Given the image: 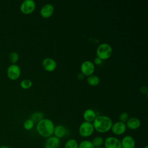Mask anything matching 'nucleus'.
Here are the masks:
<instances>
[{
    "instance_id": "f257e3e1",
    "label": "nucleus",
    "mask_w": 148,
    "mask_h": 148,
    "mask_svg": "<svg viewBox=\"0 0 148 148\" xmlns=\"http://www.w3.org/2000/svg\"><path fill=\"white\" fill-rule=\"evenodd\" d=\"M94 130L99 133L108 132L111 130L113 121L110 117L105 115L97 116L92 123Z\"/></svg>"
},
{
    "instance_id": "0eeeda50",
    "label": "nucleus",
    "mask_w": 148,
    "mask_h": 148,
    "mask_svg": "<svg viewBox=\"0 0 148 148\" xmlns=\"http://www.w3.org/2000/svg\"><path fill=\"white\" fill-rule=\"evenodd\" d=\"M36 8V3L34 0H25L20 5V10L24 14L32 13Z\"/></svg>"
},
{
    "instance_id": "1a4fd4ad",
    "label": "nucleus",
    "mask_w": 148,
    "mask_h": 148,
    "mask_svg": "<svg viewBox=\"0 0 148 148\" xmlns=\"http://www.w3.org/2000/svg\"><path fill=\"white\" fill-rule=\"evenodd\" d=\"M127 130L125 123H122L120 121L113 123L111 131L112 133L116 135H121L125 133Z\"/></svg>"
},
{
    "instance_id": "c85d7f7f",
    "label": "nucleus",
    "mask_w": 148,
    "mask_h": 148,
    "mask_svg": "<svg viewBox=\"0 0 148 148\" xmlns=\"http://www.w3.org/2000/svg\"><path fill=\"white\" fill-rule=\"evenodd\" d=\"M0 148H10V147L6 145H3V146H1Z\"/></svg>"
},
{
    "instance_id": "6ab92c4d",
    "label": "nucleus",
    "mask_w": 148,
    "mask_h": 148,
    "mask_svg": "<svg viewBox=\"0 0 148 148\" xmlns=\"http://www.w3.org/2000/svg\"><path fill=\"white\" fill-rule=\"evenodd\" d=\"M91 142L94 147H102L104 143V139L101 136H97L92 139Z\"/></svg>"
},
{
    "instance_id": "7ed1b4c3",
    "label": "nucleus",
    "mask_w": 148,
    "mask_h": 148,
    "mask_svg": "<svg viewBox=\"0 0 148 148\" xmlns=\"http://www.w3.org/2000/svg\"><path fill=\"white\" fill-rule=\"evenodd\" d=\"M113 52L112 46L107 43H101L97 48V57L100 58L102 60L109 58Z\"/></svg>"
},
{
    "instance_id": "412c9836",
    "label": "nucleus",
    "mask_w": 148,
    "mask_h": 148,
    "mask_svg": "<svg viewBox=\"0 0 148 148\" xmlns=\"http://www.w3.org/2000/svg\"><path fill=\"white\" fill-rule=\"evenodd\" d=\"M78 148H94V147L91 140H83L79 143Z\"/></svg>"
},
{
    "instance_id": "f8f14e48",
    "label": "nucleus",
    "mask_w": 148,
    "mask_h": 148,
    "mask_svg": "<svg viewBox=\"0 0 148 148\" xmlns=\"http://www.w3.org/2000/svg\"><path fill=\"white\" fill-rule=\"evenodd\" d=\"M121 148H135V140L131 135H125L120 140Z\"/></svg>"
},
{
    "instance_id": "9d476101",
    "label": "nucleus",
    "mask_w": 148,
    "mask_h": 148,
    "mask_svg": "<svg viewBox=\"0 0 148 148\" xmlns=\"http://www.w3.org/2000/svg\"><path fill=\"white\" fill-rule=\"evenodd\" d=\"M42 65L45 71L47 72H53L57 68V62L53 58L46 57L42 60Z\"/></svg>"
},
{
    "instance_id": "b1692460",
    "label": "nucleus",
    "mask_w": 148,
    "mask_h": 148,
    "mask_svg": "<svg viewBox=\"0 0 148 148\" xmlns=\"http://www.w3.org/2000/svg\"><path fill=\"white\" fill-rule=\"evenodd\" d=\"M34 126V123L29 119L24 121L23 123V127L26 130H31Z\"/></svg>"
},
{
    "instance_id": "20e7f679",
    "label": "nucleus",
    "mask_w": 148,
    "mask_h": 148,
    "mask_svg": "<svg viewBox=\"0 0 148 148\" xmlns=\"http://www.w3.org/2000/svg\"><path fill=\"white\" fill-rule=\"evenodd\" d=\"M94 131L92 123L83 121L79 127V134L83 138L90 136L94 133Z\"/></svg>"
},
{
    "instance_id": "4be33fe9",
    "label": "nucleus",
    "mask_w": 148,
    "mask_h": 148,
    "mask_svg": "<svg viewBox=\"0 0 148 148\" xmlns=\"http://www.w3.org/2000/svg\"><path fill=\"white\" fill-rule=\"evenodd\" d=\"M32 85V81L28 79H23L20 82V86L23 89H28L31 87Z\"/></svg>"
},
{
    "instance_id": "4468645a",
    "label": "nucleus",
    "mask_w": 148,
    "mask_h": 148,
    "mask_svg": "<svg viewBox=\"0 0 148 148\" xmlns=\"http://www.w3.org/2000/svg\"><path fill=\"white\" fill-rule=\"evenodd\" d=\"M141 122L138 118L136 117H130L125 123L127 128H129L131 130H135L139 128L140 126Z\"/></svg>"
},
{
    "instance_id": "393cba45",
    "label": "nucleus",
    "mask_w": 148,
    "mask_h": 148,
    "mask_svg": "<svg viewBox=\"0 0 148 148\" xmlns=\"http://www.w3.org/2000/svg\"><path fill=\"white\" fill-rule=\"evenodd\" d=\"M129 118H130L129 115H128V113L126 112H123L121 113L119 116V121L122 123H125Z\"/></svg>"
},
{
    "instance_id": "39448f33",
    "label": "nucleus",
    "mask_w": 148,
    "mask_h": 148,
    "mask_svg": "<svg viewBox=\"0 0 148 148\" xmlns=\"http://www.w3.org/2000/svg\"><path fill=\"white\" fill-rule=\"evenodd\" d=\"M80 71L84 76H90L92 75L95 71V65L91 61L86 60L82 63Z\"/></svg>"
},
{
    "instance_id": "aec40b11",
    "label": "nucleus",
    "mask_w": 148,
    "mask_h": 148,
    "mask_svg": "<svg viewBox=\"0 0 148 148\" xmlns=\"http://www.w3.org/2000/svg\"><path fill=\"white\" fill-rule=\"evenodd\" d=\"M77 141L73 138L67 140L64 145V148H78Z\"/></svg>"
},
{
    "instance_id": "cd10ccee",
    "label": "nucleus",
    "mask_w": 148,
    "mask_h": 148,
    "mask_svg": "<svg viewBox=\"0 0 148 148\" xmlns=\"http://www.w3.org/2000/svg\"><path fill=\"white\" fill-rule=\"evenodd\" d=\"M83 77H84V75L81 73H79V75H78V78L79 79H83Z\"/></svg>"
},
{
    "instance_id": "7c9ffc66",
    "label": "nucleus",
    "mask_w": 148,
    "mask_h": 148,
    "mask_svg": "<svg viewBox=\"0 0 148 148\" xmlns=\"http://www.w3.org/2000/svg\"><path fill=\"white\" fill-rule=\"evenodd\" d=\"M94 148H103L102 147H94Z\"/></svg>"
},
{
    "instance_id": "ddd939ff",
    "label": "nucleus",
    "mask_w": 148,
    "mask_h": 148,
    "mask_svg": "<svg viewBox=\"0 0 148 148\" xmlns=\"http://www.w3.org/2000/svg\"><path fill=\"white\" fill-rule=\"evenodd\" d=\"M60 145V139L54 136L46 138L44 148H58Z\"/></svg>"
},
{
    "instance_id": "c756f323",
    "label": "nucleus",
    "mask_w": 148,
    "mask_h": 148,
    "mask_svg": "<svg viewBox=\"0 0 148 148\" xmlns=\"http://www.w3.org/2000/svg\"><path fill=\"white\" fill-rule=\"evenodd\" d=\"M143 148H148V146L146 145V146H144Z\"/></svg>"
},
{
    "instance_id": "5701e85b",
    "label": "nucleus",
    "mask_w": 148,
    "mask_h": 148,
    "mask_svg": "<svg viewBox=\"0 0 148 148\" xmlns=\"http://www.w3.org/2000/svg\"><path fill=\"white\" fill-rule=\"evenodd\" d=\"M9 60L12 64H16L19 60V55L16 51H12L9 54Z\"/></svg>"
},
{
    "instance_id": "6e6552de",
    "label": "nucleus",
    "mask_w": 148,
    "mask_h": 148,
    "mask_svg": "<svg viewBox=\"0 0 148 148\" xmlns=\"http://www.w3.org/2000/svg\"><path fill=\"white\" fill-rule=\"evenodd\" d=\"M105 148H121V142L119 139L114 136H108L104 139Z\"/></svg>"
},
{
    "instance_id": "f3484780",
    "label": "nucleus",
    "mask_w": 148,
    "mask_h": 148,
    "mask_svg": "<svg viewBox=\"0 0 148 148\" xmlns=\"http://www.w3.org/2000/svg\"><path fill=\"white\" fill-rule=\"evenodd\" d=\"M86 80L87 83L91 86H96L99 84L100 82L99 77L97 75L94 74L87 76Z\"/></svg>"
},
{
    "instance_id": "f03ea898",
    "label": "nucleus",
    "mask_w": 148,
    "mask_h": 148,
    "mask_svg": "<svg viewBox=\"0 0 148 148\" xmlns=\"http://www.w3.org/2000/svg\"><path fill=\"white\" fill-rule=\"evenodd\" d=\"M54 127V124L51 120L43 118L37 123L36 129L40 136L47 138L53 136Z\"/></svg>"
},
{
    "instance_id": "a878e982",
    "label": "nucleus",
    "mask_w": 148,
    "mask_h": 148,
    "mask_svg": "<svg viewBox=\"0 0 148 148\" xmlns=\"http://www.w3.org/2000/svg\"><path fill=\"white\" fill-rule=\"evenodd\" d=\"M140 91L142 94H147V88L145 86H142L140 87Z\"/></svg>"
},
{
    "instance_id": "2eb2a0df",
    "label": "nucleus",
    "mask_w": 148,
    "mask_h": 148,
    "mask_svg": "<svg viewBox=\"0 0 148 148\" xmlns=\"http://www.w3.org/2000/svg\"><path fill=\"white\" fill-rule=\"evenodd\" d=\"M97 116L95 112L92 109H86L83 114V117L84 121L89 123H92Z\"/></svg>"
},
{
    "instance_id": "9b49d317",
    "label": "nucleus",
    "mask_w": 148,
    "mask_h": 148,
    "mask_svg": "<svg viewBox=\"0 0 148 148\" xmlns=\"http://www.w3.org/2000/svg\"><path fill=\"white\" fill-rule=\"evenodd\" d=\"M54 6L50 3L45 4L40 10V14L43 18H49L54 13Z\"/></svg>"
},
{
    "instance_id": "423d86ee",
    "label": "nucleus",
    "mask_w": 148,
    "mask_h": 148,
    "mask_svg": "<svg viewBox=\"0 0 148 148\" xmlns=\"http://www.w3.org/2000/svg\"><path fill=\"white\" fill-rule=\"evenodd\" d=\"M21 69L16 64L10 65L7 69V76L12 80H16L20 76Z\"/></svg>"
},
{
    "instance_id": "bb28decb",
    "label": "nucleus",
    "mask_w": 148,
    "mask_h": 148,
    "mask_svg": "<svg viewBox=\"0 0 148 148\" xmlns=\"http://www.w3.org/2000/svg\"><path fill=\"white\" fill-rule=\"evenodd\" d=\"M94 62L95 64L99 65H101V64H102V60L100 58H99V57H96L94 58Z\"/></svg>"
},
{
    "instance_id": "2f4dec72",
    "label": "nucleus",
    "mask_w": 148,
    "mask_h": 148,
    "mask_svg": "<svg viewBox=\"0 0 148 148\" xmlns=\"http://www.w3.org/2000/svg\"></svg>"
},
{
    "instance_id": "dca6fc26",
    "label": "nucleus",
    "mask_w": 148,
    "mask_h": 148,
    "mask_svg": "<svg viewBox=\"0 0 148 148\" xmlns=\"http://www.w3.org/2000/svg\"><path fill=\"white\" fill-rule=\"evenodd\" d=\"M66 132V130L65 127L64 125L58 124L54 127V132H53V135L54 136L59 139L62 138L65 135Z\"/></svg>"
},
{
    "instance_id": "a211bd4d",
    "label": "nucleus",
    "mask_w": 148,
    "mask_h": 148,
    "mask_svg": "<svg viewBox=\"0 0 148 148\" xmlns=\"http://www.w3.org/2000/svg\"><path fill=\"white\" fill-rule=\"evenodd\" d=\"M43 113L41 112H36L31 114L30 119L34 123H38L43 119Z\"/></svg>"
}]
</instances>
